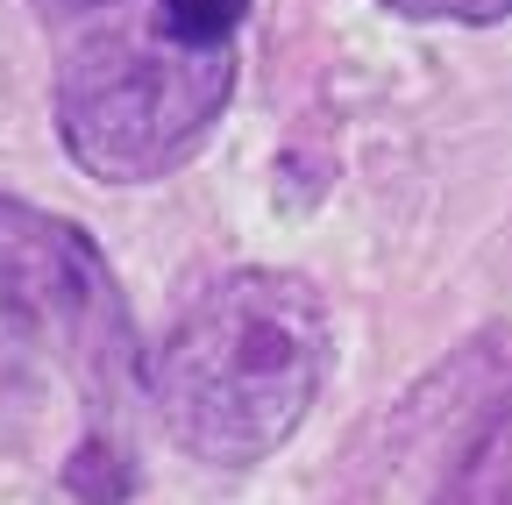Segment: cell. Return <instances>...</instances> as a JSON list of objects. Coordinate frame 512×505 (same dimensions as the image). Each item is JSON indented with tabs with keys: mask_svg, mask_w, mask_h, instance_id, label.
Here are the masks:
<instances>
[{
	"mask_svg": "<svg viewBox=\"0 0 512 505\" xmlns=\"http://www.w3.org/2000/svg\"><path fill=\"white\" fill-rule=\"evenodd\" d=\"M399 22H456V29H498L512 22V0H377Z\"/></svg>",
	"mask_w": 512,
	"mask_h": 505,
	"instance_id": "cell-5",
	"label": "cell"
},
{
	"mask_svg": "<svg viewBox=\"0 0 512 505\" xmlns=\"http://www.w3.org/2000/svg\"><path fill=\"white\" fill-rule=\"evenodd\" d=\"M22 335H15V321L0 313V420H8V406H15V392H22Z\"/></svg>",
	"mask_w": 512,
	"mask_h": 505,
	"instance_id": "cell-7",
	"label": "cell"
},
{
	"mask_svg": "<svg viewBox=\"0 0 512 505\" xmlns=\"http://www.w3.org/2000/svg\"><path fill=\"white\" fill-rule=\"evenodd\" d=\"M0 313L15 335L64 363L79 392V449L64 456V491L79 505H128L143 491L136 420L150 406V363L100 242L22 193H0Z\"/></svg>",
	"mask_w": 512,
	"mask_h": 505,
	"instance_id": "cell-3",
	"label": "cell"
},
{
	"mask_svg": "<svg viewBox=\"0 0 512 505\" xmlns=\"http://www.w3.org/2000/svg\"><path fill=\"white\" fill-rule=\"evenodd\" d=\"M29 8L50 22V29H86V22H107L121 8H143V0H29Z\"/></svg>",
	"mask_w": 512,
	"mask_h": 505,
	"instance_id": "cell-6",
	"label": "cell"
},
{
	"mask_svg": "<svg viewBox=\"0 0 512 505\" xmlns=\"http://www.w3.org/2000/svg\"><path fill=\"white\" fill-rule=\"evenodd\" d=\"M434 505H512V370L498 377V392L470 420L463 449L448 456Z\"/></svg>",
	"mask_w": 512,
	"mask_h": 505,
	"instance_id": "cell-4",
	"label": "cell"
},
{
	"mask_svg": "<svg viewBox=\"0 0 512 505\" xmlns=\"http://www.w3.org/2000/svg\"><path fill=\"white\" fill-rule=\"evenodd\" d=\"M249 0H143L72 29L50 72L57 143L100 185H150L200 157L235 100Z\"/></svg>",
	"mask_w": 512,
	"mask_h": 505,
	"instance_id": "cell-2",
	"label": "cell"
},
{
	"mask_svg": "<svg viewBox=\"0 0 512 505\" xmlns=\"http://www.w3.org/2000/svg\"><path fill=\"white\" fill-rule=\"evenodd\" d=\"M335 363V321L313 278L235 264L178 306L150 363V406L192 463L249 470L306 427Z\"/></svg>",
	"mask_w": 512,
	"mask_h": 505,
	"instance_id": "cell-1",
	"label": "cell"
}]
</instances>
